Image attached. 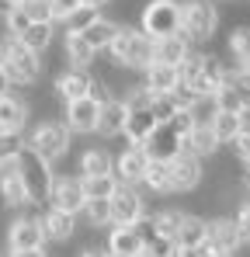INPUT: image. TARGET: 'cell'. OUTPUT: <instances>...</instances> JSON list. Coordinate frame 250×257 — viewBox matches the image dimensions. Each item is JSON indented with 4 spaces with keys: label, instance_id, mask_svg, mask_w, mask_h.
Listing matches in <instances>:
<instances>
[{
    "label": "cell",
    "instance_id": "obj_1",
    "mask_svg": "<svg viewBox=\"0 0 250 257\" xmlns=\"http://www.w3.org/2000/svg\"><path fill=\"white\" fill-rule=\"evenodd\" d=\"M215 32H219L215 0H181V35L191 42V49L212 45Z\"/></svg>",
    "mask_w": 250,
    "mask_h": 257
},
{
    "label": "cell",
    "instance_id": "obj_2",
    "mask_svg": "<svg viewBox=\"0 0 250 257\" xmlns=\"http://www.w3.org/2000/svg\"><path fill=\"white\" fill-rule=\"evenodd\" d=\"M25 143H28L39 157H45L52 167L73 153V132L66 128L63 118H42V122H35L32 132L25 136Z\"/></svg>",
    "mask_w": 250,
    "mask_h": 257
},
{
    "label": "cell",
    "instance_id": "obj_3",
    "mask_svg": "<svg viewBox=\"0 0 250 257\" xmlns=\"http://www.w3.org/2000/svg\"><path fill=\"white\" fill-rule=\"evenodd\" d=\"M18 174H21V181H25V188H28V198H32V209H45L49 205V188H52V177H56V167L39 157L28 143H25V150L18 153Z\"/></svg>",
    "mask_w": 250,
    "mask_h": 257
},
{
    "label": "cell",
    "instance_id": "obj_4",
    "mask_svg": "<svg viewBox=\"0 0 250 257\" xmlns=\"http://www.w3.org/2000/svg\"><path fill=\"white\" fill-rule=\"evenodd\" d=\"M104 56H108L111 63H118V66L143 70V66L150 63V56H153V39L143 35L139 25H122L118 35H115V42H111V49H108Z\"/></svg>",
    "mask_w": 250,
    "mask_h": 257
},
{
    "label": "cell",
    "instance_id": "obj_5",
    "mask_svg": "<svg viewBox=\"0 0 250 257\" xmlns=\"http://www.w3.org/2000/svg\"><path fill=\"white\" fill-rule=\"evenodd\" d=\"M42 209H25L7 222V233H4V243H7V254H21V250H45V229H42Z\"/></svg>",
    "mask_w": 250,
    "mask_h": 257
},
{
    "label": "cell",
    "instance_id": "obj_6",
    "mask_svg": "<svg viewBox=\"0 0 250 257\" xmlns=\"http://www.w3.org/2000/svg\"><path fill=\"white\" fill-rule=\"evenodd\" d=\"M139 28L150 39H167L181 32V0H146L139 14Z\"/></svg>",
    "mask_w": 250,
    "mask_h": 257
},
{
    "label": "cell",
    "instance_id": "obj_7",
    "mask_svg": "<svg viewBox=\"0 0 250 257\" xmlns=\"http://www.w3.org/2000/svg\"><path fill=\"white\" fill-rule=\"evenodd\" d=\"M0 70H4V77H7V84H11V87H35L42 80V73H45V63H42L39 52L25 49V45L14 39L11 56L0 63Z\"/></svg>",
    "mask_w": 250,
    "mask_h": 257
},
{
    "label": "cell",
    "instance_id": "obj_8",
    "mask_svg": "<svg viewBox=\"0 0 250 257\" xmlns=\"http://www.w3.org/2000/svg\"><path fill=\"white\" fill-rule=\"evenodd\" d=\"M83 205H87V195H83L80 174H56L52 177V188H49V209L80 215Z\"/></svg>",
    "mask_w": 250,
    "mask_h": 257
},
{
    "label": "cell",
    "instance_id": "obj_9",
    "mask_svg": "<svg viewBox=\"0 0 250 257\" xmlns=\"http://www.w3.org/2000/svg\"><path fill=\"white\" fill-rule=\"evenodd\" d=\"M205 184V160L195 153H177L170 160V191L174 195H191Z\"/></svg>",
    "mask_w": 250,
    "mask_h": 257
},
{
    "label": "cell",
    "instance_id": "obj_10",
    "mask_svg": "<svg viewBox=\"0 0 250 257\" xmlns=\"http://www.w3.org/2000/svg\"><path fill=\"white\" fill-rule=\"evenodd\" d=\"M146 209V198H143V188H132V184H118L115 195H111V226H136Z\"/></svg>",
    "mask_w": 250,
    "mask_h": 257
},
{
    "label": "cell",
    "instance_id": "obj_11",
    "mask_svg": "<svg viewBox=\"0 0 250 257\" xmlns=\"http://www.w3.org/2000/svg\"><path fill=\"white\" fill-rule=\"evenodd\" d=\"M42 229H45V243H73L77 233H80V215H70V212H59V209H42Z\"/></svg>",
    "mask_w": 250,
    "mask_h": 257
},
{
    "label": "cell",
    "instance_id": "obj_12",
    "mask_svg": "<svg viewBox=\"0 0 250 257\" xmlns=\"http://www.w3.org/2000/svg\"><path fill=\"white\" fill-rule=\"evenodd\" d=\"M97 118H101V104L94 97H80V101H70L63 104V122L73 136H90L97 132Z\"/></svg>",
    "mask_w": 250,
    "mask_h": 257
},
{
    "label": "cell",
    "instance_id": "obj_13",
    "mask_svg": "<svg viewBox=\"0 0 250 257\" xmlns=\"http://www.w3.org/2000/svg\"><path fill=\"white\" fill-rule=\"evenodd\" d=\"M0 202H4V209H11V212H25V209L32 205L28 188H25V181H21L14 160L0 167Z\"/></svg>",
    "mask_w": 250,
    "mask_h": 257
},
{
    "label": "cell",
    "instance_id": "obj_14",
    "mask_svg": "<svg viewBox=\"0 0 250 257\" xmlns=\"http://www.w3.org/2000/svg\"><path fill=\"white\" fill-rule=\"evenodd\" d=\"M90 87H94V70H63L52 77V90L59 94L63 104L70 101H80V97H90Z\"/></svg>",
    "mask_w": 250,
    "mask_h": 257
},
{
    "label": "cell",
    "instance_id": "obj_15",
    "mask_svg": "<svg viewBox=\"0 0 250 257\" xmlns=\"http://www.w3.org/2000/svg\"><path fill=\"white\" fill-rule=\"evenodd\" d=\"M73 167L80 177H104V174H115V157L104 146H83L73 150Z\"/></svg>",
    "mask_w": 250,
    "mask_h": 257
},
{
    "label": "cell",
    "instance_id": "obj_16",
    "mask_svg": "<svg viewBox=\"0 0 250 257\" xmlns=\"http://www.w3.org/2000/svg\"><path fill=\"white\" fill-rule=\"evenodd\" d=\"M32 122V111H28V101L21 94H0V132H14V136H25V128Z\"/></svg>",
    "mask_w": 250,
    "mask_h": 257
},
{
    "label": "cell",
    "instance_id": "obj_17",
    "mask_svg": "<svg viewBox=\"0 0 250 257\" xmlns=\"http://www.w3.org/2000/svg\"><path fill=\"white\" fill-rule=\"evenodd\" d=\"M143 150H146L150 160H164V164H170L177 153H184V139L167 125V122H160V125L153 128V136L143 143Z\"/></svg>",
    "mask_w": 250,
    "mask_h": 257
},
{
    "label": "cell",
    "instance_id": "obj_18",
    "mask_svg": "<svg viewBox=\"0 0 250 257\" xmlns=\"http://www.w3.org/2000/svg\"><path fill=\"white\" fill-rule=\"evenodd\" d=\"M146 164H150V157H146L143 146H125L122 153L115 157V181H118V184H132V188H139Z\"/></svg>",
    "mask_w": 250,
    "mask_h": 257
},
{
    "label": "cell",
    "instance_id": "obj_19",
    "mask_svg": "<svg viewBox=\"0 0 250 257\" xmlns=\"http://www.w3.org/2000/svg\"><path fill=\"white\" fill-rule=\"evenodd\" d=\"M139 77H143V87L150 94H170V90L181 87V70L177 66H167V63H146L139 70Z\"/></svg>",
    "mask_w": 250,
    "mask_h": 257
},
{
    "label": "cell",
    "instance_id": "obj_20",
    "mask_svg": "<svg viewBox=\"0 0 250 257\" xmlns=\"http://www.w3.org/2000/svg\"><path fill=\"white\" fill-rule=\"evenodd\" d=\"M208 240L219 247V254H236L240 243H243V236H240L233 215H212V219H208Z\"/></svg>",
    "mask_w": 250,
    "mask_h": 257
},
{
    "label": "cell",
    "instance_id": "obj_21",
    "mask_svg": "<svg viewBox=\"0 0 250 257\" xmlns=\"http://www.w3.org/2000/svg\"><path fill=\"white\" fill-rule=\"evenodd\" d=\"M160 125V118L153 115V108H129V115H125V143L129 146H143L150 136H153V128Z\"/></svg>",
    "mask_w": 250,
    "mask_h": 257
},
{
    "label": "cell",
    "instance_id": "obj_22",
    "mask_svg": "<svg viewBox=\"0 0 250 257\" xmlns=\"http://www.w3.org/2000/svg\"><path fill=\"white\" fill-rule=\"evenodd\" d=\"M222 84H226V63H222L219 52L205 49V63H202V77L195 84V94L198 97H215V90Z\"/></svg>",
    "mask_w": 250,
    "mask_h": 257
},
{
    "label": "cell",
    "instance_id": "obj_23",
    "mask_svg": "<svg viewBox=\"0 0 250 257\" xmlns=\"http://www.w3.org/2000/svg\"><path fill=\"white\" fill-rule=\"evenodd\" d=\"M104 250L111 257H136L143 250V240L136 236L132 226H108L104 229Z\"/></svg>",
    "mask_w": 250,
    "mask_h": 257
},
{
    "label": "cell",
    "instance_id": "obj_24",
    "mask_svg": "<svg viewBox=\"0 0 250 257\" xmlns=\"http://www.w3.org/2000/svg\"><path fill=\"white\" fill-rule=\"evenodd\" d=\"M191 52V42L177 32V35H167V39H153V56L150 63H167V66H181Z\"/></svg>",
    "mask_w": 250,
    "mask_h": 257
},
{
    "label": "cell",
    "instance_id": "obj_25",
    "mask_svg": "<svg viewBox=\"0 0 250 257\" xmlns=\"http://www.w3.org/2000/svg\"><path fill=\"white\" fill-rule=\"evenodd\" d=\"M118 28H122L118 21H111L108 14H101V18H97L94 25H87V28L80 32V39L90 45V49H94L97 56H101V52H108V49H111L115 35H118Z\"/></svg>",
    "mask_w": 250,
    "mask_h": 257
},
{
    "label": "cell",
    "instance_id": "obj_26",
    "mask_svg": "<svg viewBox=\"0 0 250 257\" xmlns=\"http://www.w3.org/2000/svg\"><path fill=\"white\" fill-rule=\"evenodd\" d=\"M125 115H129V108H125L118 97L104 101V104H101V118H97V132H94V136H101V139L122 136L125 132Z\"/></svg>",
    "mask_w": 250,
    "mask_h": 257
},
{
    "label": "cell",
    "instance_id": "obj_27",
    "mask_svg": "<svg viewBox=\"0 0 250 257\" xmlns=\"http://www.w3.org/2000/svg\"><path fill=\"white\" fill-rule=\"evenodd\" d=\"M212 104H215V111H229V115H240V111H243V108L250 104V90H247V87H240L236 80H226V84L215 90Z\"/></svg>",
    "mask_w": 250,
    "mask_h": 257
},
{
    "label": "cell",
    "instance_id": "obj_28",
    "mask_svg": "<svg viewBox=\"0 0 250 257\" xmlns=\"http://www.w3.org/2000/svg\"><path fill=\"white\" fill-rule=\"evenodd\" d=\"M63 56H66L70 70H94L97 66V52L80 35H63Z\"/></svg>",
    "mask_w": 250,
    "mask_h": 257
},
{
    "label": "cell",
    "instance_id": "obj_29",
    "mask_svg": "<svg viewBox=\"0 0 250 257\" xmlns=\"http://www.w3.org/2000/svg\"><path fill=\"white\" fill-rule=\"evenodd\" d=\"M222 146H219V139H215V132L212 125H195L188 132V139H184V153H195L198 160H208V157H215Z\"/></svg>",
    "mask_w": 250,
    "mask_h": 257
},
{
    "label": "cell",
    "instance_id": "obj_30",
    "mask_svg": "<svg viewBox=\"0 0 250 257\" xmlns=\"http://www.w3.org/2000/svg\"><path fill=\"white\" fill-rule=\"evenodd\" d=\"M208 236V219L198 212H184V219H181V229H177V236H174V243L177 247H198L202 240Z\"/></svg>",
    "mask_w": 250,
    "mask_h": 257
},
{
    "label": "cell",
    "instance_id": "obj_31",
    "mask_svg": "<svg viewBox=\"0 0 250 257\" xmlns=\"http://www.w3.org/2000/svg\"><path fill=\"white\" fill-rule=\"evenodd\" d=\"M18 42L25 49H32V52H39V56H45L52 49V42H56V21H35Z\"/></svg>",
    "mask_w": 250,
    "mask_h": 257
},
{
    "label": "cell",
    "instance_id": "obj_32",
    "mask_svg": "<svg viewBox=\"0 0 250 257\" xmlns=\"http://www.w3.org/2000/svg\"><path fill=\"white\" fill-rule=\"evenodd\" d=\"M139 188H146L150 195H170V164H164V160H150L146 171H143Z\"/></svg>",
    "mask_w": 250,
    "mask_h": 257
},
{
    "label": "cell",
    "instance_id": "obj_33",
    "mask_svg": "<svg viewBox=\"0 0 250 257\" xmlns=\"http://www.w3.org/2000/svg\"><path fill=\"white\" fill-rule=\"evenodd\" d=\"M226 52L233 63H250V21H240L226 35Z\"/></svg>",
    "mask_w": 250,
    "mask_h": 257
},
{
    "label": "cell",
    "instance_id": "obj_34",
    "mask_svg": "<svg viewBox=\"0 0 250 257\" xmlns=\"http://www.w3.org/2000/svg\"><path fill=\"white\" fill-rule=\"evenodd\" d=\"M80 215L87 219L90 229H108L111 226V198H87Z\"/></svg>",
    "mask_w": 250,
    "mask_h": 257
},
{
    "label": "cell",
    "instance_id": "obj_35",
    "mask_svg": "<svg viewBox=\"0 0 250 257\" xmlns=\"http://www.w3.org/2000/svg\"><path fill=\"white\" fill-rule=\"evenodd\" d=\"M212 132H215V139H219V146H229L236 136H240V115H229V111H215L212 115Z\"/></svg>",
    "mask_w": 250,
    "mask_h": 257
},
{
    "label": "cell",
    "instance_id": "obj_36",
    "mask_svg": "<svg viewBox=\"0 0 250 257\" xmlns=\"http://www.w3.org/2000/svg\"><path fill=\"white\" fill-rule=\"evenodd\" d=\"M97 18H101V11H97V7H87V4H80V7H77L70 18H63V21H59V25H63V35H80L83 28H87V25H94Z\"/></svg>",
    "mask_w": 250,
    "mask_h": 257
},
{
    "label": "cell",
    "instance_id": "obj_37",
    "mask_svg": "<svg viewBox=\"0 0 250 257\" xmlns=\"http://www.w3.org/2000/svg\"><path fill=\"white\" fill-rule=\"evenodd\" d=\"M80 181H83V195H87V198H111L115 188H118L115 174H104V177H80Z\"/></svg>",
    "mask_w": 250,
    "mask_h": 257
},
{
    "label": "cell",
    "instance_id": "obj_38",
    "mask_svg": "<svg viewBox=\"0 0 250 257\" xmlns=\"http://www.w3.org/2000/svg\"><path fill=\"white\" fill-rule=\"evenodd\" d=\"M181 219H184V212H181V209H160V212H153L157 233H160V236H167V240H174V236H177Z\"/></svg>",
    "mask_w": 250,
    "mask_h": 257
},
{
    "label": "cell",
    "instance_id": "obj_39",
    "mask_svg": "<svg viewBox=\"0 0 250 257\" xmlns=\"http://www.w3.org/2000/svg\"><path fill=\"white\" fill-rule=\"evenodd\" d=\"M0 21H4V35H11V39H21V35H25V32L32 28L28 14H25L21 7H11V11H7V14H4Z\"/></svg>",
    "mask_w": 250,
    "mask_h": 257
},
{
    "label": "cell",
    "instance_id": "obj_40",
    "mask_svg": "<svg viewBox=\"0 0 250 257\" xmlns=\"http://www.w3.org/2000/svg\"><path fill=\"white\" fill-rule=\"evenodd\" d=\"M25 150V136H14V132H0V164H11L18 160V153Z\"/></svg>",
    "mask_w": 250,
    "mask_h": 257
},
{
    "label": "cell",
    "instance_id": "obj_41",
    "mask_svg": "<svg viewBox=\"0 0 250 257\" xmlns=\"http://www.w3.org/2000/svg\"><path fill=\"white\" fill-rule=\"evenodd\" d=\"M21 11L28 14V21H32V25H35V21H56V18H52L49 0H25V4H21Z\"/></svg>",
    "mask_w": 250,
    "mask_h": 257
},
{
    "label": "cell",
    "instance_id": "obj_42",
    "mask_svg": "<svg viewBox=\"0 0 250 257\" xmlns=\"http://www.w3.org/2000/svg\"><path fill=\"white\" fill-rule=\"evenodd\" d=\"M233 219H236V229H240V236H243V243H250V195L233 209Z\"/></svg>",
    "mask_w": 250,
    "mask_h": 257
},
{
    "label": "cell",
    "instance_id": "obj_43",
    "mask_svg": "<svg viewBox=\"0 0 250 257\" xmlns=\"http://www.w3.org/2000/svg\"><path fill=\"white\" fill-rule=\"evenodd\" d=\"M132 229H136V236L143 240V247H146V243H153V240L160 236V233H157V222H153V212H146L136 226H132Z\"/></svg>",
    "mask_w": 250,
    "mask_h": 257
},
{
    "label": "cell",
    "instance_id": "obj_44",
    "mask_svg": "<svg viewBox=\"0 0 250 257\" xmlns=\"http://www.w3.org/2000/svg\"><path fill=\"white\" fill-rule=\"evenodd\" d=\"M226 150H229V153H233V157H236V160L247 167V164H250V132H243V128H240V136H236V139H233Z\"/></svg>",
    "mask_w": 250,
    "mask_h": 257
},
{
    "label": "cell",
    "instance_id": "obj_45",
    "mask_svg": "<svg viewBox=\"0 0 250 257\" xmlns=\"http://www.w3.org/2000/svg\"><path fill=\"white\" fill-rule=\"evenodd\" d=\"M150 108H153V115H157L160 122H170L174 111H177L174 101H170V94H153V104H150Z\"/></svg>",
    "mask_w": 250,
    "mask_h": 257
},
{
    "label": "cell",
    "instance_id": "obj_46",
    "mask_svg": "<svg viewBox=\"0 0 250 257\" xmlns=\"http://www.w3.org/2000/svg\"><path fill=\"white\" fill-rule=\"evenodd\" d=\"M167 125L174 128V132H177L181 139H188V132L195 128V115H191V111H174V118H170Z\"/></svg>",
    "mask_w": 250,
    "mask_h": 257
},
{
    "label": "cell",
    "instance_id": "obj_47",
    "mask_svg": "<svg viewBox=\"0 0 250 257\" xmlns=\"http://www.w3.org/2000/svg\"><path fill=\"white\" fill-rule=\"evenodd\" d=\"M80 4H83V0H49V7H52V18H56V21L70 18V14H73Z\"/></svg>",
    "mask_w": 250,
    "mask_h": 257
},
{
    "label": "cell",
    "instance_id": "obj_48",
    "mask_svg": "<svg viewBox=\"0 0 250 257\" xmlns=\"http://www.w3.org/2000/svg\"><path fill=\"white\" fill-rule=\"evenodd\" d=\"M240 128H243V132H250V104L240 111Z\"/></svg>",
    "mask_w": 250,
    "mask_h": 257
},
{
    "label": "cell",
    "instance_id": "obj_49",
    "mask_svg": "<svg viewBox=\"0 0 250 257\" xmlns=\"http://www.w3.org/2000/svg\"><path fill=\"white\" fill-rule=\"evenodd\" d=\"M7 257H49L45 250H21V254H7Z\"/></svg>",
    "mask_w": 250,
    "mask_h": 257
},
{
    "label": "cell",
    "instance_id": "obj_50",
    "mask_svg": "<svg viewBox=\"0 0 250 257\" xmlns=\"http://www.w3.org/2000/svg\"><path fill=\"white\" fill-rule=\"evenodd\" d=\"M83 4H87V7H97V11H101V14H104V7H108V4H111V0H83Z\"/></svg>",
    "mask_w": 250,
    "mask_h": 257
},
{
    "label": "cell",
    "instance_id": "obj_51",
    "mask_svg": "<svg viewBox=\"0 0 250 257\" xmlns=\"http://www.w3.org/2000/svg\"><path fill=\"white\" fill-rule=\"evenodd\" d=\"M11 90V84H7V77H4V70H0V94H7Z\"/></svg>",
    "mask_w": 250,
    "mask_h": 257
},
{
    "label": "cell",
    "instance_id": "obj_52",
    "mask_svg": "<svg viewBox=\"0 0 250 257\" xmlns=\"http://www.w3.org/2000/svg\"><path fill=\"white\" fill-rule=\"evenodd\" d=\"M7 11H11V4H7V0H0V18H4Z\"/></svg>",
    "mask_w": 250,
    "mask_h": 257
},
{
    "label": "cell",
    "instance_id": "obj_53",
    "mask_svg": "<svg viewBox=\"0 0 250 257\" xmlns=\"http://www.w3.org/2000/svg\"><path fill=\"white\" fill-rule=\"evenodd\" d=\"M7 4H11V7H21V4H25V0H7Z\"/></svg>",
    "mask_w": 250,
    "mask_h": 257
},
{
    "label": "cell",
    "instance_id": "obj_54",
    "mask_svg": "<svg viewBox=\"0 0 250 257\" xmlns=\"http://www.w3.org/2000/svg\"><path fill=\"white\" fill-rule=\"evenodd\" d=\"M219 257H233V254H219Z\"/></svg>",
    "mask_w": 250,
    "mask_h": 257
},
{
    "label": "cell",
    "instance_id": "obj_55",
    "mask_svg": "<svg viewBox=\"0 0 250 257\" xmlns=\"http://www.w3.org/2000/svg\"><path fill=\"white\" fill-rule=\"evenodd\" d=\"M0 167H4V164H0Z\"/></svg>",
    "mask_w": 250,
    "mask_h": 257
},
{
    "label": "cell",
    "instance_id": "obj_56",
    "mask_svg": "<svg viewBox=\"0 0 250 257\" xmlns=\"http://www.w3.org/2000/svg\"><path fill=\"white\" fill-rule=\"evenodd\" d=\"M108 257H111V254H108Z\"/></svg>",
    "mask_w": 250,
    "mask_h": 257
},
{
    "label": "cell",
    "instance_id": "obj_57",
    "mask_svg": "<svg viewBox=\"0 0 250 257\" xmlns=\"http://www.w3.org/2000/svg\"><path fill=\"white\" fill-rule=\"evenodd\" d=\"M0 257H4V254H0Z\"/></svg>",
    "mask_w": 250,
    "mask_h": 257
}]
</instances>
